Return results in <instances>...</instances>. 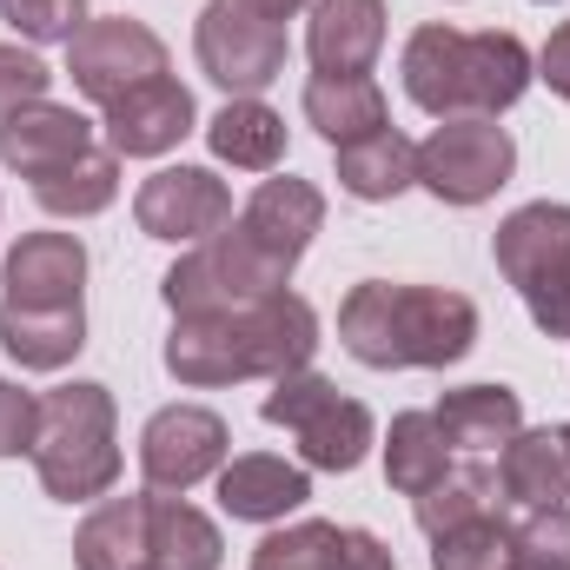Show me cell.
<instances>
[{"mask_svg":"<svg viewBox=\"0 0 570 570\" xmlns=\"http://www.w3.org/2000/svg\"><path fill=\"white\" fill-rule=\"evenodd\" d=\"M338 345L372 372H444L478 345V305L458 285L358 279L338 298Z\"/></svg>","mask_w":570,"mask_h":570,"instance_id":"6da1fadb","label":"cell"},{"mask_svg":"<svg viewBox=\"0 0 570 570\" xmlns=\"http://www.w3.org/2000/svg\"><path fill=\"white\" fill-rule=\"evenodd\" d=\"M399 73H405L412 107L431 120H498L538 80V53L504 27L464 33V27L425 20V27H412Z\"/></svg>","mask_w":570,"mask_h":570,"instance_id":"7a4b0ae2","label":"cell"},{"mask_svg":"<svg viewBox=\"0 0 570 570\" xmlns=\"http://www.w3.org/2000/svg\"><path fill=\"white\" fill-rule=\"evenodd\" d=\"M33 478L53 504H94L120 484V405L100 379H73L40 392V431H33Z\"/></svg>","mask_w":570,"mask_h":570,"instance_id":"3957f363","label":"cell"},{"mask_svg":"<svg viewBox=\"0 0 570 570\" xmlns=\"http://www.w3.org/2000/svg\"><path fill=\"white\" fill-rule=\"evenodd\" d=\"M491 259L504 285L524 298L531 325L544 338H570V206L564 199H531L498 219Z\"/></svg>","mask_w":570,"mask_h":570,"instance_id":"277c9868","label":"cell"},{"mask_svg":"<svg viewBox=\"0 0 570 570\" xmlns=\"http://www.w3.org/2000/svg\"><path fill=\"white\" fill-rule=\"evenodd\" d=\"M292 273H298V266L273 259V253H266V246H253L239 226H226V233H213V239L186 246V253L166 266L159 298H166V312H173V318H199V312H246V305H259V298L285 292Z\"/></svg>","mask_w":570,"mask_h":570,"instance_id":"5b68a950","label":"cell"},{"mask_svg":"<svg viewBox=\"0 0 570 570\" xmlns=\"http://www.w3.org/2000/svg\"><path fill=\"white\" fill-rule=\"evenodd\" d=\"M259 419L298 438V464H305V471H358V464L372 458V444H379L372 405L345 399V392H338L332 379H318L312 365L273 379Z\"/></svg>","mask_w":570,"mask_h":570,"instance_id":"8992f818","label":"cell"},{"mask_svg":"<svg viewBox=\"0 0 570 570\" xmlns=\"http://www.w3.org/2000/svg\"><path fill=\"white\" fill-rule=\"evenodd\" d=\"M193 53H199V73L226 100H259L273 80H285L292 40L279 20H266L246 0H206L193 20Z\"/></svg>","mask_w":570,"mask_h":570,"instance_id":"52a82bcc","label":"cell"},{"mask_svg":"<svg viewBox=\"0 0 570 570\" xmlns=\"http://www.w3.org/2000/svg\"><path fill=\"white\" fill-rule=\"evenodd\" d=\"M518 140L498 120H438L419 140V186L438 206H484L511 186Z\"/></svg>","mask_w":570,"mask_h":570,"instance_id":"ba28073f","label":"cell"},{"mask_svg":"<svg viewBox=\"0 0 570 570\" xmlns=\"http://www.w3.org/2000/svg\"><path fill=\"white\" fill-rule=\"evenodd\" d=\"M166 73V40L134 20V13H107V20H87L73 40H67V80L73 94H87L94 107H114L127 100L134 87Z\"/></svg>","mask_w":570,"mask_h":570,"instance_id":"9c48e42d","label":"cell"},{"mask_svg":"<svg viewBox=\"0 0 570 570\" xmlns=\"http://www.w3.org/2000/svg\"><path fill=\"white\" fill-rule=\"evenodd\" d=\"M226 451H233V431H226L219 412H206V405H159L140 431V478L146 491L186 498L193 484L219 478Z\"/></svg>","mask_w":570,"mask_h":570,"instance_id":"30bf717a","label":"cell"},{"mask_svg":"<svg viewBox=\"0 0 570 570\" xmlns=\"http://www.w3.org/2000/svg\"><path fill=\"white\" fill-rule=\"evenodd\" d=\"M134 219L159 246H199L233 226V186L213 166H159L134 193Z\"/></svg>","mask_w":570,"mask_h":570,"instance_id":"8fae6325","label":"cell"},{"mask_svg":"<svg viewBox=\"0 0 570 570\" xmlns=\"http://www.w3.org/2000/svg\"><path fill=\"white\" fill-rule=\"evenodd\" d=\"M166 372L193 392H219V385H246L259 379L253 365V338L239 325V312H199V318H173L166 332Z\"/></svg>","mask_w":570,"mask_h":570,"instance_id":"7c38bea8","label":"cell"},{"mask_svg":"<svg viewBox=\"0 0 570 570\" xmlns=\"http://www.w3.org/2000/svg\"><path fill=\"white\" fill-rule=\"evenodd\" d=\"M193 127H199V107H193V94H186L173 73L134 87V94L114 100V107H100L107 153H120V159H166Z\"/></svg>","mask_w":570,"mask_h":570,"instance_id":"4fadbf2b","label":"cell"},{"mask_svg":"<svg viewBox=\"0 0 570 570\" xmlns=\"http://www.w3.org/2000/svg\"><path fill=\"white\" fill-rule=\"evenodd\" d=\"M94 120L80 107H60V100H33L20 114L0 120V166L20 173V179H47L60 166H73L80 153H94Z\"/></svg>","mask_w":570,"mask_h":570,"instance_id":"5bb4252c","label":"cell"},{"mask_svg":"<svg viewBox=\"0 0 570 570\" xmlns=\"http://www.w3.org/2000/svg\"><path fill=\"white\" fill-rule=\"evenodd\" d=\"M233 226H239L253 246H266L273 259L298 266V259H305V246H312V239H318V226H325V193H318L312 179H292V173L259 179Z\"/></svg>","mask_w":570,"mask_h":570,"instance_id":"9a60e30c","label":"cell"},{"mask_svg":"<svg viewBox=\"0 0 570 570\" xmlns=\"http://www.w3.org/2000/svg\"><path fill=\"white\" fill-rule=\"evenodd\" d=\"M385 0H312L305 7V53L312 73H372L385 53Z\"/></svg>","mask_w":570,"mask_h":570,"instance_id":"2e32d148","label":"cell"},{"mask_svg":"<svg viewBox=\"0 0 570 570\" xmlns=\"http://www.w3.org/2000/svg\"><path fill=\"white\" fill-rule=\"evenodd\" d=\"M0 305H80L87 292V246L80 233H27L0 259Z\"/></svg>","mask_w":570,"mask_h":570,"instance_id":"e0dca14e","label":"cell"},{"mask_svg":"<svg viewBox=\"0 0 570 570\" xmlns=\"http://www.w3.org/2000/svg\"><path fill=\"white\" fill-rule=\"evenodd\" d=\"M305 498H312V471L273 451H246L219 464V511L233 524H285Z\"/></svg>","mask_w":570,"mask_h":570,"instance_id":"ac0fdd59","label":"cell"},{"mask_svg":"<svg viewBox=\"0 0 570 570\" xmlns=\"http://www.w3.org/2000/svg\"><path fill=\"white\" fill-rule=\"evenodd\" d=\"M87 345V305H0V352L20 372H67Z\"/></svg>","mask_w":570,"mask_h":570,"instance_id":"d6986e66","label":"cell"},{"mask_svg":"<svg viewBox=\"0 0 570 570\" xmlns=\"http://www.w3.org/2000/svg\"><path fill=\"white\" fill-rule=\"evenodd\" d=\"M498 491L518 511H544V504H570V444L551 425H524L504 451H498Z\"/></svg>","mask_w":570,"mask_h":570,"instance_id":"ffe728a7","label":"cell"},{"mask_svg":"<svg viewBox=\"0 0 570 570\" xmlns=\"http://www.w3.org/2000/svg\"><path fill=\"white\" fill-rule=\"evenodd\" d=\"M332 173H338V193L358 199V206H385L399 193L419 186V146L405 140L399 127H379L365 140L332 146Z\"/></svg>","mask_w":570,"mask_h":570,"instance_id":"44dd1931","label":"cell"},{"mask_svg":"<svg viewBox=\"0 0 570 570\" xmlns=\"http://www.w3.org/2000/svg\"><path fill=\"white\" fill-rule=\"evenodd\" d=\"M226 564V538L219 524L173 498V491H146V570H219Z\"/></svg>","mask_w":570,"mask_h":570,"instance_id":"7402d4cb","label":"cell"},{"mask_svg":"<svg viewBox=\"0 0 570 570\" xmlns=\"http://www.w3.org/2000/svg\"><path fill=\"white\" fill-rule=\"evenodd\" d=\"M431 419L451 438V451L491 458V451H504V444L524 431V399H518L511 385H451V392L431 405Z\"/></svg>","mask_w":570,"mask_h":570,"instance_id":"603a6c76","label":"cell"},{"mask_svg":"<svg viewBox=\"0 0 570 570\" xmlns=\"http://www.w3.org/2000/svg\"><path fill=\"white\" fill-rule=\"evenodd\" d=\"M305 127L325 146L365 140L379 127H392V107H385V87L372 73H312L305 80Z\"/></svg>","mask_w":570,"mask_h":570,"instance_id":"cb8c5ba5","label":"cell"},{"mask_svg":"<svg viewBox=\"0 0 570 570\" xmlns=\"http://www.w3.org/2000/svg\"><path fill=\"white\" fill-rule=\"evenodd\" d=\"M239 325H246V338H253V365H259V379L305 372L312 352H318V312H312L292 285L273 292V298H259V305H246Z\"/></svg>","mask_w":570,"mask_h":570,"instance_id":"d4e9b609","label":"cell"},{"mask_svg":"<svg viewBox=\"0 0 570 570\" xmlns=\"http://www.w3.org/2000/svg\"><path fill=\"white\" fill-rule=\"evenodd\" d=\"M206 146L219 166L233 173H279L285 159V114H273L266 100H226L206 120Z\"/></svg>","mask_w":570,"mask_h":570,"instance_id":"484cf974","label":"cell"},{"mask_svg":"<svg viewBox=\"0 0 570 570\" xmlns=\"http://www.w3.org/2000/svg\"><path fill=\"white\" fill-rule=\"evenodd\" d=\"M73 570H146V498H100L73 531Z\"/></svg>","mask_w":570,"mask_h":570,"instance_id":"4316f807","label":"cell"},{"mask_svg":"<svg viewBox=\"0 0 570 570\" xmlns=\"http://www.w3.org/2000/svg\"><path fill=\"white\" fill-rule=\"evenodd\" d=\"M451 471V438L438 431L431 412H399L385 431V484L399 498H425L431 484Z\"/></svg>","mask_w":570,"mask_h":570,"instance_id":"83f0119b","label":"cell"},{"mask_svg":"<svg viewBox=\"0 0 570 570\" xmlns=\"http://www.w3.org/2000/svg\"><path fill=\"white\" fill-rule=\"evenodd\" d=\"M33 199H40V213H53V219H94V213H107V206L120 199V153H107V146L80 153L73 166L33 179Z\"/></svg>","mask_w":570,"mask_h":570,"instance_id":"f1b7e54d","label":"cell"},{"mask_svg":"<svg viewBox=\"0 0 570 570\" xmlns=\"http://www.w3.org/2000/svg\"><path fill=\"white\" fill-rule=\"evenodd\" d=\"M412 511H419V531L425 538L451 531V524H471V518H491V511H504L498 471L491 464H451L425 498H412Z\"/></svg>","mask_w":570,"mask_h":570,"instance_id":"f546056e","label":"cell"},{"mask_svg":"<svg viewBox=\"0 0 570 570\" xmlns=\"http://www.w3.org/2000/svg\"><path fill=\"white\" fill-rule=\"evenodd\" d=\"M253 570H338V524H325V518L273 524L253 544Z\"/></svg>","mask_w":570,"mask_h":570,"instance_id":"4dcf8cb0","label":"cell"},{"mask_svg":"<svg viewBox=\"0 0 570 570\" xmlns=\"http://www.w3.org/2000/svg\"><path fill=\"white\" fill-rule=\"evenodd\" d=\"M431 570H511V524H504V511L438 531L431 538Z\"/></svg>","mask_w":570,"mask_h":570,"instance_id":"1f68e13d","label":"cell"},{"mask_svg":"<svg viewBox=\"0 0 570 570\" xmlns=\"http://www.w3.org/2000/svg\"><path fill=\"white\" fill-rule=\"evenodd\" d=\"M511 570H570V504L524 511V524H511Z\"/></svg>","mask_w":570,"mask_h":570,"instance_id":"d6a6232c","label":"cell"},{"mask_svg":"<svg viewBox=\"0 0 570 570\" xmlns=\"http://www.w3.org/2000/svg\"><path fill=\"white\" fill-rule=\"evenodd\" d=\"M0 20H7L27 47H67V40L94 20V7H87V0H0Z\"/></svg>","mask_w":570,"mask_h":570,"instance_id":"836d02e7","label":"cell"},{"mask_svg":"<svg viewBox=\"0 0 570 570\" xmlns=\"http://www.w3.org/2000/svg\"><path fill=\"white\" fill-rule=\"evenodd\" d=\"M47 94H53V67L33 47L0 40V120L20 114V107H33V100H47Z\"/></svg>","mask_w":570,"mask_h":570,"instance_id":"e575fe53","label":"cell"},{"mask_svg":"<svg viewBox=\"0 0 570 570\" xmlns=\"http://www.w3.org/2000/svg\"><path fill=\"white\" fill-rule=\"evenodd\" d=\"M33 431H40V392L0 379V458H27Z\"/></svg>","mask_w":570,"mask_h":570,"instance_id":"d590c367","label":"cell"},{"mask_svg":"<svg viewBox=\"0 0 570 570\" xmlns=\"http://www.w3.org/2000/svg\"><path fill=\"white\" fill-rule=\"evenodd\" d=\"M338 570H399L379 531H338Z\"/></svg>","mask_w":570,"mask_h":570,"instance_id":"8d00e7d4","label":"cell"},{"mask_svg":"<svg viewBox=\"0 0 570 570\" xmlns=\"http://www.w3.org/2000/svg\"><path fill=\"white\" fill-rule=\"evenodd\" d=\"M538 80H544V87L570 107V20H558V27H551V40L538 47Z\"/></svg>","mask_w":570,"mask_h":570,"instance_id":"74e56055","label":"cell"},{"mask_svg":"<svg viewBox=\"0 0 570 570\" xmlns=\"http://www.w3.org/2000/svg\"><path fill=\"white\" fill-rule=\"evenodd\" d=\"M246 7H259V13H266V20H292V13H305V7H312V0H246Z\"/></svg>","mask_w":570,"mask_h":570,"instance_id":"f35d334b","label":"cell"},{"mask_svg":"<svg viewBox=\"0 0 570 570\" xmlns=\"http://www.w3.org/2000/svg\"><path fill=\"white\" fill-rule=\"evenodd\" d=\"M558 431H564V444H570V425H558Z\"/></svg>","mask_w":570,"mask_h":570,"instance_id":"ab89813d","label":"cell"},{"mask_svg":"<svg viewBox=\"0 0 570 570\" xmlns=\"http://www.w3.org/2000/svg\"><path fill=\"white\" fill-rule=\"evenodd\" d=\"M538 7H558V0H538Z\"/></svg>","mask_w":570,"mask_h":570,"instance_id":"60d3db41","label":"cell"}]
</instances>
